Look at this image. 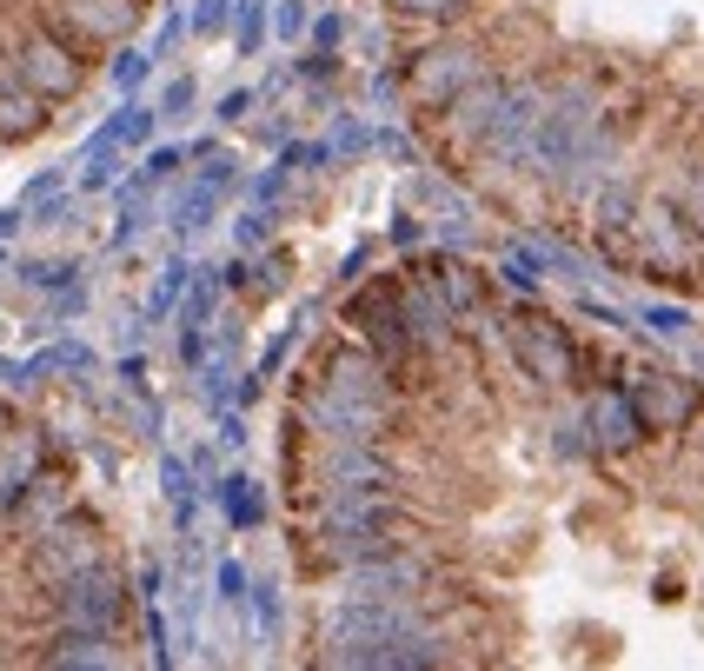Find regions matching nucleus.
Instances as JSON below:
<instances>
[{
    "mask_svg": "<svg viewBox=\"0 0 704 671\" xmlns=\"http://www.w3.org/2000/svg\"><path fill=\"white\" fill-rule=\"evenodd\" d=\"M300 658L704 671V379L459 254L366 273L280 399Z\"/></svg>",
    "mask_w": 704,
    "mask_h": 671,
    "instance_id": "f257e3e1",
    "label": "nucleus"
},
{
    "mask_svg": "<svg viewBox=\"0 0 704 671\" xmlns=\"http://www.w3.org/2000/svg\"><path fill=\"white\" fill-rule=\"evenodd\" d=\"M140 578L47 419L0 392V664H140Z\"/></svg>",
    "mask_w": 704,
    "mask_h": 671,
    "instance_id": "7ed1b4c3",
    "label": "nucleus"
},
{
    "mask_svg": "<svg viewBox=\"0 0 704 671\" xmlns=\"http://www.w3.org/2000/svg\"><path fill=\"white\" fill-rule=\"evenodd\" d=\"M379 27L459 193L704 306V0H379Z\"/></svg>",
    "mask_w": 704,
    "mask_h": 671,
    "instance_id": "f03ea898",
    "label": "nucleus"
}]
</instances>
